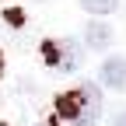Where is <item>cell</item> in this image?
I'll use <instances>...</instances> for the list:
<instances>
[{"instance_id": "obj_1", "label": "cell", "mask_w": 126, "mask_h": 126, "mask_svg": "<svg viewBox=\"0 0 126 126\" xmlns=\"http://www.w3.org/2000/svg\"><path fill=\"white\" fill-rule=\"evenodd\" d=\"M102 112V94L94 84H81V88H70L56 98V116L70 126H94Z\"/></svg>"}, {"instance_id": "obj_2", "label": "cell", "mask_w": 126, "mask_h": 126, "mask_svg": "<svg viewBox=\"0 0 126 126\" xmlns=\"http://www.w3.org/2000/svg\"><path fill=\"white\" fill-rule=\"evenodd\" d=\"M42 60L56 70H77L81 60H84V49L74 39H46L42 42Z\"/></svg>"}, {"instance_id": "obj_3", "label": "cell", "mask_w": 126, "mask_h": 126, "mask_svg": "<svg viewBox=\"0 0 126 126\" xmlns=\"http://www.w3.org/2000/svg\"><path fill=\"white\" fill-rule=\"evenodd\" d=\"M98 81L105 88H126V56H109L98 67Z\"/></svg>"}, {"instance_id": "obj_4", "label": "cell", "mask_w": 126, "mask_h": 126, "mask_svg": "<svg viewBox=\"0 0 126 126\" xmlns=\"http://www.w3.org/2000/svg\"><path fill=\"white\" fill-rule=\"evenodd\" d=\"M84 42H88V49H109V46H112V28L105 21H88Z\"/></svg>"}, {"instance_id": "obj_5", "label": "cell", "mask_w": 126, "mask_h": 126, "mask_svg": "<svg viewBox=\"0 0 126 126\" xmlns=\"http://www.w3.org/2000/svg\"><path fill=\"white\" fill-rule=\"evenodd\" d=\"M81 7L88 14H94V18H102V14H112L119 7V0H81Z\"/></svg>"}, {"instance_id": "obj_6", "label": "cell", "mask_w": 126, "mask_h": 126, "mask_svg": "<svg viewBox=\"0 0 126 126\" xmlns=\"http://www.w3.org/2000/svg\"><path fill=\"white\" fill-rule=\"evenodd\" d=\"M4 18H7V25H11V28H21V25H25V14H21V11H14V7H7V11H4Z\"/></svg>"}, {"instance_id": "obj_7", "label": "cell", "mask_w": 126, "mask_h": 126, "mask_svg": "<svg viewBox=\"0 0 126 126\" xmlns=\"http://www.w3.org/2000/svg\"><path fill=\"white\" fill-rule=\"evenodd\" d=\"M109 126H126V109H123V112H116V116H112V123H109Z\"/></svg>"}, {"instance_id": "obj_8", "label": "cell", "mask_w": 126, "mask_h": 126, "mask_svg": "<svg viewBox=\"0 0 126 126\" xmlns=\"http://www.w3.org/2000/svg\"><path fill=\"white\" fill-rule=\"evenodd\" d=\"M42 126H60V123H56V119H46V123H42Z\"/></svg>"}, {"instance_id": "obj_9", "label": "cell", "mask_w": 126, "mask_h": 126, "mask_svg": "<svg viewBox=\"0 0 126 126\" xmlns=\"http://www.w3.org/2000/svg\"><path fill=\"white\" fill-rule=\"evenodd\" d=\"M0 74H4V53H0Z\"/></svg>"}]
</instances>
